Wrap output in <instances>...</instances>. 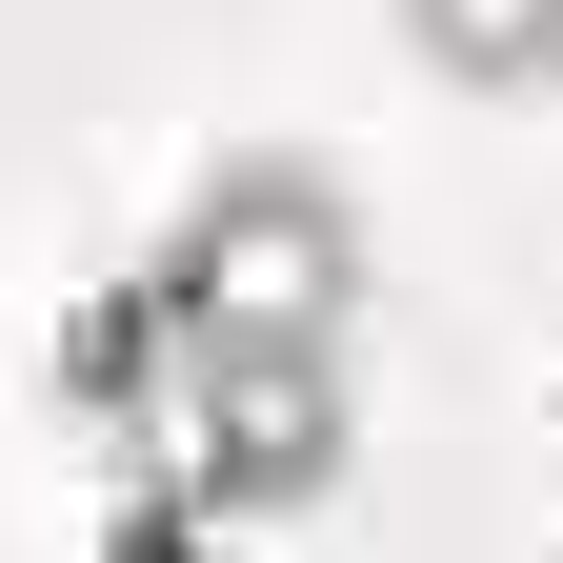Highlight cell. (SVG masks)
Wrapping results in <instances>:
<instances>
[{
    "label": "cell",
    "instance_id": "1",
    "mask_svg": "<svg viewBox=\"0 0 563 563\" xmlns=\"http://www.w3.org/2000/svg\"><path fill=\"white\" fill-rule=\"evenodd\" d=\"M201 282H242V302H322V222H302V181H242V222H201Z\"/></svg>",
    "mask_w": 563,
    "mask_h": 563
}]
</instances>
